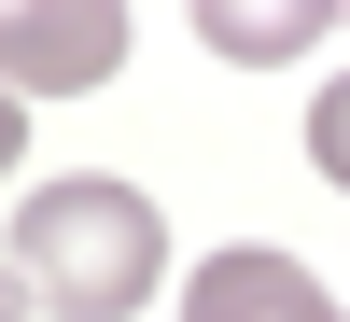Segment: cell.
Instances as JSON below:
<instances>
[{"mask_svg":"<svg viewBox=\"0 0 350 322\" xmlns=\"http://www.w3.org/2000/svg\"><path fill=\"white\" fill-rule=\"evenodd\" d=\"M168 280V211L140 183H42L14 211V295L56 322H140Z\"/></svg>","mask_w":350,"mask_h":322,"instance_id":"cell-1","label":"cell"},{"mask_svg":"<svg viewBox=\"0 0 350 322\" xmlns=\"http://www.w3.org/2000/svg\"><path fill=\"white\" fill-rule=\"evenodd\" d=\"M126 70V0H0V98H84Z\"/></svg>","mask_w":350,"mask_h":322,"instance_id":"cell-2","label":"cell"},{"mask_svg":"<svg viewBox=\"0 0 350 322\" xmlns=\"http://www.w3.org/2000/svg\"><path fill=\"white\" fill-rule=\"evenodd\" d=\"M183 322H336V295L295 267V252H267V239H224L211 267L183 280Z\"/></svg>","mask_w":350,"mask_h":322,"instance_id":"cell-3","label":"cell"},{"mask_svg":"<svg viewBox=\"0 0 350 322\" xmlns=\"http://www.w3.org/2000/svg\"><path fill=\"white\" fill-rule=\"evenodd\" d=\"M308 28H350L336 0H196V42L239 56V70H280V56H308Z\"/></svg>","mask_w":350,"mask_h":322,"instance_id":"cell-4","label":"cell"},{"mask_svg":"<svg viewBox=\"0 0 350 322\" xmlns=\"http://www.w3.org/2000/svg\"><path fill=\"white\" fill-rule=\"evenodd\" d=\"M308 168L350 196V84H323V112H308Z\"/></svg>","mask_w":350,"mask_h":322,"instance_id":"cell-5","label":"cell"},{"mask_svg":"<svg viewBox=\"0 0 350 322\" xmlns=\"http://www.w3.org/2000/svg\"><path fill=\"white\" fill-rule=\"evenodd\" d=\"M14 155H28V98H0V183H14Z\"/></svg>","mask_w":350,"mask_h":322,"instance_id":"cell-6","label":"cell"},{"mask_svg":"<svg viewBox=\"0 0 350 322\" xmlns=\"http://www.w3.org/2000/svg\"><path fill=\"white\" fill-rule=\"evenodd\" d=\"M0 322H28V295H14V267H0Z\"/></svg>","mask_w":350,"mask_h":322,"instance_id":"cell-7","label":"cell"}]
</instances>
